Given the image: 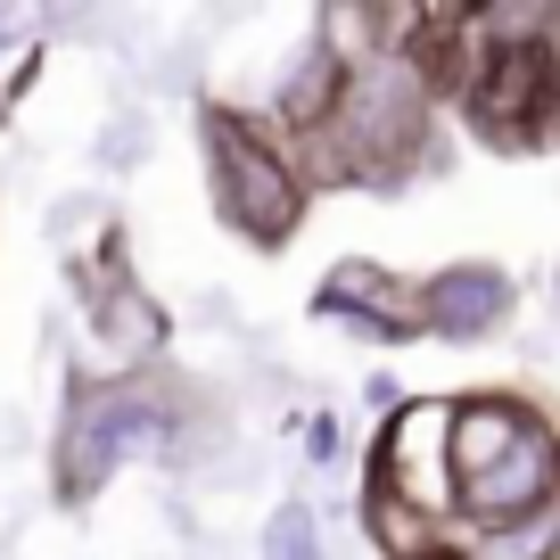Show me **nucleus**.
<instances>
[{
    "instance_id": "nucleus-2",
    "label": "nucleus",
    "mask_w": 560,
    "mask_h": 560,
    "mask_svg": "<svg viewBox=\"0 0 560 560\" xmlns=\"http://www.w3.org/2000/svg\"><path fill=\"white\" fill-rule=\"evenodd\" d=\"M462 107L487 149L560 140V9H462Z\"/></svg>"
},
{
    "instance_id": "nucleus-7",
    "label": "nucleus",
    "mask_w": 560,
    "mask_h": 560,
    "mask_svg": "<svg viewBox=\"0 0 560 560\" xmlns=\"http://www.w3.org/2000/svg\"><path fill=\"white\" fill-rule=\"evenodd\" d=\"M322 305H354V330H380V338L420 330V280H396L380 264H338L322 280Z\"/></svg>"
},
{
    "instance_id": "nucleus-4",
    "label": "nucleus",
    "mask_w": 560,
    "mask_h": 560,
    "mask_svg": "<svg viewBox=\"0 0 560 560\" xmlns=\"http://www.w3.org/2000/svg\"><path fill=\"white\" fill-rule=\"evenodd\" d=\"M207 174H214V214H223L240 240L280 247L305 223V182L298 165L280 158V140L256 132L231 107H207Z\"/></svg>"
},
{
    "instance_id": "nucleus-3",
    "label": "nucleus",
    "mask_w": 560,
    "mask_h": 560,
    "mask_svg": "<svg viewBox=\"0 0 560 560\" xmlns=\"http://www.w3.org/2000/svg\"><path fill=\"white\" fill-rule=\"evenodd\" d=\"M429 140V74H412V58H347L338 107L322 116V165L338 182H396Z\"/></svg>"
},
{
    "instance_id": "nucleus-5",
    "label": "nucleus",
    "mask_w": 560,
    "mask_h": 560,
    "mask_svg": "<svg viewBox=\"0 0 560 560\" xmlns=\"http://www.w3.org/2000/svg\"><path fill=\"white\" fill-rule=\"evenodd\" d=\"M165 438V396L158 380H116V387H91L83 404L67 412V438H58V487L83 503L107 470H116L132 445H158Z\"/></svg>"
},
{
    "instance_id": "nucleus-6",
    "label": "nucleus",
    "mask_w": 560,
    "mask_h": 560,
    "mask_svg": "<svg viewBox=\"0 0 560 560\" xmlns=\"http://www.w3.org/2000/svg\"><path fill=\"white\" fill-rule=\"evenodd\" d=\"M511 322V280L494 264H445L420 280V330L438 338H487Z\"/></svg>"
},
{
    "instance_id": "nucleus-1",
    "label": "nucleus",
    "mask_w": 560,
    "mask_h": 560,
    "mask_svg": "<svg viewBox=\"0 0 560 560\" xmlns=\"http://www.w3.org/2000/svg\"><path fill=\"white\" fill-rule=\"evenodd\" d=\"M445 511L478 536L560 520V429L527 396H462L445 429Z\"/></svg>"
}]
</instances>
